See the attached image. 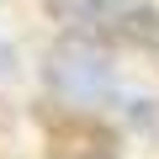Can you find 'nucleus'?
<instances>
[{
	"mask_svg": "<svg viewBox=\"0 0 159 159\" xmlns=\"http://www.w3.org/2000/svg\"><path fill=\"white\" fill-rule=\"evenodd\" d=\"M48 85H53V96H64V101H74V106H96V101H106L111 96V80H117V69H111V58L96 48V43H85V37H64L53 53H48Z\"/></svg>",
	"mask_w": 159,
	"mask_h": 159,
	"instance_id": "obj_1",
	"label": "nucleus"
},
{
	"mask_svg": "<svg viewBox=\"0 0 159 159\" xmlns=\"http://www.w3.org/2000/svg\"><path fill=\"white\" fill-rule=\"evenodd\" d=\"M53 159H111V154H106L101 143H90V138H58Z\"/></svg>",
	"mask_w": 159,
	"mask_h": 159,
	"instance_id": "obj_2",
	"label": "nucleus"
},
{
	"mask_svg": "<svg viewBox=\"0 0 159 159\" xmlns=\"http://www.w3.org/2000/svg\"><path fill=\"white\" fill-rule=\"evenodd\" d=\"M48 11H53V16H64V21H90L96 0H48Z\"/></svg>",
	"mask_w": 159,
	"mask_h": 159,
	"instance_id": "obj_3",
	"label": "nucleus"
}]
</instances>
